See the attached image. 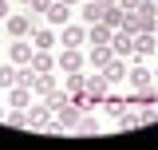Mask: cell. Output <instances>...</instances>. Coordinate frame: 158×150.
I'll list each match as a JSON object with an SVG mask.
<instances>
[{
  "instance_id": "cell-29",
  "label": "cell",
  "mask_w": 158,
  "mask_h": 150,
  "mask_svg": "<svg viewBox=\"0 0 158 150\" xmlns=\"http://www.w3.org/2000/svg\"><path fill=\"white\" fill-rule=\"evenodd\" d=\"M63 4H71V8H75V4H79V0H63Z\"/></svg>"
},
{
  "instance_id": "cell-32",
  "label": "cell",
  "mask_w": 158,
  "mask_h": 150,
  "mask_svg": "<svg viewBox=\"0 0 158 150\" xmlns=\"http://www.w3.org/2000/svg\"><path fill=\"white\" fill-rule=\"evenodd\" d=\"M20 4H28V0H20Z\"/></svg>"
},
{
  "instance_id": "cell-30",
  "label": "cell",
  "mask_w": 158,
  "mask_h": 150,
  "mask_svg": "<svg viewBox=\"0 0 158 150\" xmlns=\"http://www.w3.org/2000/svg\"><path fill=\"white\" fill-rule=\"evenodd\" d=\"M4 115H8V111H4V103H0V119H4Z\"/></svg>"
},
{
  "instance_id": "cell-1",
  "label": "cell",
  "mask_w": 158,
  "mask_h": 150,
  "mask_svg": "<svg viewBox=\"0 0 158 150\" xmlns=\"http://www.w3.org/2000/svg\"><path fill=\"white\" fill-rule=\"evenodd\" d=\"M87 44V24L83 20H67L59 28V48H83Z\"/></svg>"
},
{
  "instance_id": "cell-15",
  "label": "cell",
  "mask_w": 158,
  "mask_h": 150,
  "mask_svg": "<svg viewBox=\"0 0 158 150\" xmlns=\"http://www.w3.org/2000/svg\"><path fill=\"white\" fill-rule=\"evenodd\" d=\"M32 67H36V75L56 71V56H52V52H44V48H36V52H32Z\"/></svg>"
},
{
  "instance_id": "cell-5",
  "label": "cell",
  "mask_w": 158,
  "mask_h": 150,
  "mask_svg": "<svg viewBox=\"0 0 158 150\" xmlns=\"http://www.w3.org/2000/svg\"><path fill=\"white\" fill-rule=\"evenodd\" d=\"M83 63H87V56H83L79 48H63V52L56 56V67L63 75H67V71H83Z\"/></svg>"
},
{
  "instance_id": "cell-16",
  "label": "cell",
  "mask_w": 158,
  "mask_h": 150,
  "mask_svg": "<svg viewBox=\"0 0 158 150\" xmlns=\"http://www.w3.org/2000/svg\"><path fill=\"white\" fill-rule=\"evenodd\" d=\"M115 123H118V131H135V127H142V111L138 107H123V115Z\"/></svg>"
},
{
  "instance_id": "cell-20",
  "label": "cell",
  "mask_w": 158,
  "mask_h": 150,
  "mask_svg": "<svg viewBox=\"0 0 158 150\" xmlns=\"http://www.w3.org/2000/svg\"><path fill=\"white\" fill-rule=\"evenodd\" d=\"M56 87H59V79H56L52 71H48V75H36V83H32L36 99H44V95H48V91H56Z\"/></svg>"
},
{
  "instance_id": "cell-18",
  "label": "cell",
  "mask_w": 158,
  "mask_h": 150,
  "mask_svg": "<svg viewBox=\"0 0 158 150\" xmlns=\"http://www.w3.org/2000/svg\"><path fill=\"white\" fill-rule=\"evenodd\" d=\"M79 20H83V24H99V20H103V4H99V0H83V4H79Z\"/></svg>"
},
{
  "instance_id": "cell-33",
  "label": "cell",
  "mask_w": 158,
  "mask_h": 150,
  "mask_svg": "<svg viewBox=\"0 0 158 150\" xmlns=\"http://www.w3.org/2000/svg\"><path fill=\"white\" fill-rule=\"evenodd\" d=\"M154 36H158V28H154Z\"/></svg>"
},
{
  "instance_id": "cell-13",
  "label": "cell",
  "mask_w": 158,
  "mask_h": 150,
  "mask_svg": "<svg viewBox=\"0 0 158 150\" xmlns=\"http://www.w3.org/2000/svg\"><path fill=\"white\" fill-rule=\"evenodd\" d=\"M32 103H36V91L32 87H8V107H24L28 111Z\"/></svg>"
},
{
  "instance_id": "cell-19",
  "label": "cell",
  "mask_w": 158,
  "mask_h": 150,
  "mask_svg": "<svg viewBox=\"0 0 158 150\" xmlns=\"http://www.w3.org/2000/svg\"><path fill=\"white\" fill-rule=\"evenodd\" d=\"M111 32L115 28H107L103 20L99 24H87V44H111Z\"/></svg>"
},
{
  "instance_id": "cell-2",
  "label": "cell",
  "mask_w": 158,
  "mask_h": 150,
  "mask_svg": "<svg viewBox=\"0 0 158 150\" xmlns=\"http://www.w3.org/2000/svg\"><path fill=\"white\" fill-rule=\"evenodd\" d=\"M4 28H8V36H12V40L32 36V28H36V16H32V12H12V16L4 20Z\"/></svg>"
},
{
  "instance_id": "cell-28",
  "label": "cell",
  "mask_w": 158,
  "mask_h": 150,
  "mask_svg": "<svg viewBox=\"0 0 158 150\" xmlns=\"http://www.w3.org/2000/svg\"><path fill=\"white\" fill-rule=\"evenodd\" d=\"M12 16V0H0V20H8Z\"/></svg>"
},
{
  "instance_id": "cell-34",
  "label": "cell",
  "mask_w": 158,
  "mask_h": 150,
  "mask_svg": "<svg viewBox=\"0 0 158 150\" xmlns=\"http://www.w3.org/2000/svg\"><path fill=\"white\" fill-rule=\"evenodd\" d=\"M154 107H158V103H154Z\"/></svg>"
},
{
  "instance_id": "cell-11",
  "label": "cell",
  "mask_w": 158,
  "mask_h": 150,
  "mask_svg": "<svg viewBox=\"0 0 158 150\" xmlns=\"http://www.w3.org/2000/svg\"><path fill=\"white\" fill-rule=\"evenodd\" d=\"M111 52H115V56H131V52H135V36H131L127 28H115V32H111Z\"/></svg>"
},
{
  "instance_id": "cell-21",
  "label": "cell",
  "mask_w": 158,
  "mask_h": 150,
  "mask_svg": "<svg viewBox=\"0 0 158 150\" xmlns=\"http://www.w3.org/2000/svg\"><path fill=\"white\" fill-rule=\"evenodd\" d=\"M99 131H103V123H99L95 115H87V111H83V119H79L75 134H99Z\"/></svg>"
},
{
  "instance_id": "cell-3",
  "label": "cell",
  "mask_w": 158,
  "mask_h": 150,
  "mask_svg": "<svg viewBox=\"0 0 158 150\" xmlns=\"http://www.w3.org/2000/svg\"><path fill=\"white\" fill-rule=\"evenodd\" d=\"M28 119H32V123H28L32 131H48V123L56 119V111L48 107V99H36V103L28 107Z\"/></svg>"
},
{
  "instance_id": "cell-22",
  "label": "cell",
  "mask_w": 158,
  "mask_h": 150,
  "mask_svg": "<svg viewBox=\"0 0 158 150\" xmlns=\"http://www.w3.org/2000/svg\"><path fill=\"white\" fill-rule=\"evenodd\" d=\"M32 83H36V67L32 63H20L16 67V87H32Z\"/></svg>"
},
{
  "instance_id": "cell-4",
  "label": "cell",
  "mask_w": 158,
  "mask_h": 150,
  "mask_svg": "<svg viewBox=\"0 0 158 150\" xmlns=\"http://www.w3.org/2000/svg\"><path fill=\"white\" fill-rule=\"evenodd\" d=\"M28 40H32V48H44V52H52V48L59 44V32L52 28V24H36Z\"/></svg>"
},
{
  "instance_id": "cell-14",
  "label": "cell",
  "mask_w": 158,
  "mask_h": 150,
  "mask_svg": "<svg viewBox=\"0 0 158 150\" xmlns=\"http://www.w3.org/2000/svg\"><path fill=\"white\" fill-rule=\"evenodd\" d=\"M111 56H115L111 44H91V48H87V63H91V67H107Z\"/></svg>"
},
{
  "instance_id": "cell-35",
  "label": "cell",
  "mask_w": 158,
  "mask_h": 150,
  "mask_svg": "<svg viewBox=\"0 0 158 150\" xmlns=\"http://www.w3.org/2000/svg\"><path fill=\"white\" fill-rule=\"evenodd\" d=\"M154 4H158V0H154Z\"/></svg>"
},
{
  "instance_id": "cell-17",
  "label": "cell",
  "mask_w": 158,
  "mask_h": 150,
  "mask_svg": "<svg viewBox=\"0 0 158 150\" xmlns=\"http://www.w3.org/2000/svg\"><path fill=\"white\" fill-rule=\"evenodd\" d=\"M123 107H127V99H118V95H111V91L99 99V111L111 115V119H118V115H123Z\"/></svg>"
},
{
  "instance_id": "cell-7",
  "label": "cell",
  "mask_w": 158,
  "mask_h": 150,
  "mask_svg": "<svg viewBox=\"0 0 158 150\" xmlns=\"http://www.w3.org/2000/svg\"><path fill=\"white\" fill-rule=\"evenodd\" d=\"M32 52H36V48H32V40L28 36H20V40H12V44H8V63H32Z\"/></svg>"
},
{
  "instance_id": "cell-26",
  "label": "cell",
  "mask_w": 158,
  "mask_h": 150,
  "mask_svg": "<svg viewBox=\"0 0 158 150\" xmlns=\"http://www.w3.org/2000/svg\"><path fill=\"white\" fill-rule=\"evenodd\" d=\"M48 8H52V0H28V12L32 16H48Z\"/></svg>"
},
{
  "instance_id": "cell-23",
  "label": "cell",
  "mask_w": 158,
  "mask_h": 150,
  "mask_svg": "<svg viewBox=\"0 0 158 150\" xmlns=\"http://www.w3.org/2000/svg\"><path fill=\"white\" fill-rule=\"evenodd\" d=\"M103 24H107V28H123V8H118V4H107V8H103Z\"/></svg>"
},
{
  "instance_id": "cell-31",
  "label": "cell",
  "mask_w": 158,
  "mask_h": 150,
  "mask_svg": "<svg viewBox=\"0 0 158 150\" xmlns=\"http://www.w3.org/2000/svg\"><path fill=\"white\" fill-rule=\"evenodd\" d=\"M150 75H154V83H158V67H154V71H150Z\"/></svg>"
},
{
  "instance_id": "cell-24",
  "label": "cell",
  "mask_w": 158,
  "mask_h": 150,
  "mask_svg": "<svg viewBox=\"0 0 158 150\" xmlns=\"http://www.w3.org/2000/svg\"><path fill=\"white\" fill-rule=\"evenodd\" d=\"M83 79H87V71H67V75H63V87H67V95L83 91Z\"/></svg>"
},
{
  "instance_id": "cell-6",
  "label": "cell",
  "mask_w": 158,
  "mask_h": 150,
  "mask_svg": "<svg viewBox=\"0 0 158 150\" xmlns=\"http://www.w3.org/2000/svg\"><path fill=\"white\" fill-rule=\"evenodd\" d=\"M83 91L91 95V103H95V107H99V99H103V95L111 91V83H107V75H103V71H99V67H95V71H91V75H87V79H83Z\"/></svg>"
},
{
  "instance_id": "cell-12",
  "label": "cell",
  "mask_w": 158,
  "mask_h": 150,
  "mask_svg": "<svg viewBox=\"0 0 158 150\" xmlns=\"http://www.w3.org/2000/svg\"><path fill=\"white\" fill-rule=\"evenodd\" d=\"M67 20H71V4H63V0H52V8H48V24L59 32Z\"/></svg>"
},
{
  "instance_id": "cell-25",
  "label": "cell",
  "mask_w": 158,
  "mask_h": 150,
  "mask_svg": "<svg viewBox=\"0 0 158 150\" xmlns=\"http://www.w3.org/2000/svg\"><path fill=\"white\" fill-rule=\"evenodd\" d=\"M0 87H16V63H0Z\"/></svg>"
},
{
  "instance_id": "cell-8",
  "label": "cell",
  "mask_w": 158,
  "mask_h": 150,
  "mask_svg": "<svg viewBox=\"0 0 158 150\" xmlns=\"http://www.w3.org/2000/svg\"><path fill=\"white\" fill-rule=\"evenodd\" d=\"M127 67H131V59H127V56H111V59H107V67H99V71L107 75V83H127Z\"/></svg>"
},
{
  "instance_id": "cell-9",
  "label": "cell",
  "mask_w": 158,
  "mask_h": 150,
  "mask_svg": "<svg viewBox=\"0 0 158 150\" xmlns=\"http://www.w3.org/2000/svg\"><path fill=\"white\" fill-rule=\"evenodd\" d=\"M56 119H59V123H63V127H67V134H75V127H79V119H83V107H79V103H71V99H67V103H63V107H59V111H56Z\"/></svg>"
},
{
  "instance_id": "cell-10",
  "label": "cell",
  "mask_w": 158,
  "mask_h": 150,
  "mask_svg": "<svg viewBox=\"0 0 158 150\" xmlns=\"http://www.w3.org/2000/svg\"><path fill=\"white\" fill-rule=\"evenodd\" d=\"M154 52H158V36H154V32H138L131 59H146V56H154Z\"/></svg>"
},
{
  "instance_id": "cell-27",
  "label": "cell",
  "mask_w": 158,
  "mask_h": 150,
  "mask_svg": "<svg viewBox=\"0 0 158 150\" xmlns=\"http://www.w3.org/2000/svg\"><path fill=\"white\" fill-rule=\"evenodd\" d=\"M115 4H118V8H123V12H135V8H138V4H142V0H115Z\"/></svg>"
}]
</instances>
